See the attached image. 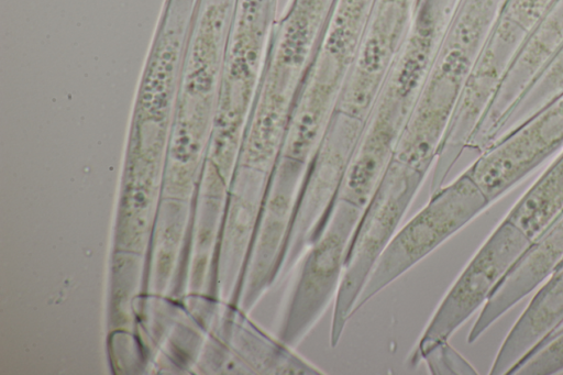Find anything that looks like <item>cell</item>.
Listing matches in <instances>:
<instances>
[{"instance_id":"1","label":"cell","mask_w":563,"mask_h":375,"mask_svg":"<svg viewBox=\"0 0 563 375\" xmlns=\"http://www.w3.org/2000/svg\"><path fill=\"white\" fill-rule=\"evenodd\" d=\"M278 0H236L223 62L214 125L216 164L236 165L254 104Z\"/></svg>"},{"instance_id":"2","label":"cell","mask_w":563,"mask_h":375,"mask_svg":"<svg viewBox=\"0 0 563 375\" xmlns=\"http://www.w3.org/2000/svg\"><path fill=\"white\" fill-rule=\"evenodd\" d=\"M424 176L393 159L363 208L346 246L341 283L333 302L331 348L339 345L367 278L395 235Z\"/></svg>"},{"instance_id":"3","label":"cell","mask_w":563,"mask_h":375,"mask_svg":"<svg viewBox=\"0 0 563 375\" xmlns=\"http://www.w3.org/2000/svg\"><path fill=\"white\" fill-rule=\"evenodd\" d=\"M363 125L360 120L332 112L323 135L303 170L294 205L280 275L292 269L328 227Z\"/></svg>"},{"instance_id":"4","label":"cell","mask_w":563,"mask_h":375,"mask_svg":"<svg viewBox=\"0 0 563 375\" xmlns=\"http://www.w3.org/2000/svg\"><path fill=\"white\" fill-rule=\"evenodd\" d=\"M489 201L466 174L430 195L428 203L380 255L356 301L354 313L483 211Z\"/></svg>"},{"instance_id":"5","label":"cell","mask_w":563,"mask_h":375,"mask_svg":"<svg viewBox=\"0 0 563 375\" xmlns=\"http://www.w3.org/2000/svg\"><path fill=\"white\" fill-rule=\"evenodd\" d=\"M459 0H420L365 124L400 134L422 91Z\"/></svg>"},{"instance_id":"6","label":"cell","mask_w":563,"mask_h":375,"mask_svg":"<svg viewBox=\"0 0 563 375\" xmlns=\"http://www.w3.org/2000/svg\"><path fill=\"white\" fill-rule=\"evenodd\" d=\"M363 208L339 200L322 235L305 252L276 337L296 348L334 302L346 246Z\"/></svg>"},{"instance_id":"7","label":"cell","mask_w":563,"mask_h":375,"mask_svg":"<svg viewBox=\"0 0 563 375\" xmlns=\"http://www.w3.org/2000/svg\"><path fill=\"white\" fill-rule=\"evenodd\" d=\"M530 242L531 239L514 223L506 219L501 221L442 299L412 352L410 363H419L434 346L449 341L455 330L487 301Z\"/></svg>"},{"instance_id":"8","label":"cell","mask_w":563,"mask_h":375,"mask_svg":"<svg viewBox=\"0 0 563 375\" xmlns=\"http://www.w3.org/2000/svg\"><path fill=\"white\" fill-rule=\"evenodd\" d=\"M306 165L277 158L269 172L244 276L243 305L253 307L279 277L297 191Z\"/></svg>"},{"instance_id":"9","label":"cell","mask_w":563,"mask_h":375,"mask_svg":"<svg viewBox=\"0 0 563 375\" xmlns=\"http://www.w3.org/2000/svg\"><path fill=\"white\" fill-rule=\"evenodd\" d=\"M509 0H459L428 75L444 96L461 93Z\"/></svg>"},{"instance_id":"10","label":"cell","mask_w":563,"mask_h":375,"mask_svg":"<svg viewBox=\"0 0 563 375\" xmlns=\"http://www.w3.org/2000/svg\"><path fill=\"white\" fill-rule=\"evenodd\" d=\"M563 263V211L515 261L497 284L474 322L467 342L474 343L504 313L543 284Z\"/></svg>"},{"instance_id":"11","label":"cell","mask_w":563,"mask_h":375,"mask_svg":"<svg viewBox=\"0 0 563 375\" xmlns=\"http://www.w3.org/2000/svg\"><path fill=\"white\" fill-rule=\"evenodd\" d=\"M375 0H336L308 84L327 95H339L355 63Z\"/></svg>"},{"instance_id":"12","label":"cell","mask_w":563,"mask_h":375,"mask_svg":"<svg viewBox=\"0 0 563 375\" xmlns=\"http://www.w3.org/2000/svg\"><path fill=\"white\" fill-rule=\"evenodd\" d=\"M563 327V263L542 284L503 341L492 375L511 371Z\"/></svg>"},{"instance_id":"13","label":"cell","mask_w":563,"mask_h":375,"mask_svg":"<svg viewBox=\"0 0 563 375\" xmlns=\"http://www.w3.org/2000/svg\"><path fill=\"white\" fill-rule=\"evenodd\" d=\"M235 346L241 360L256 374L320 375L322 372L255 324H238Z\"/></svg>"},{"instance_id":"14","label":"cell","mask_w":563,"mask_h":375,"mask_svg":"<svg viewBox=\"0 0 563 375\" xmlns=\"http://www.w3.org/2000/svg\"><path fill=\"white\" fill-rule=\"evenodd\" d=\"M420 0H375L368 30L375 36L400 42L409 31Z\"/></svg>"},{"instance_id":"15","label":"cell","mask_w":563,"mask_h":375,"mask_svg":"<svg viewBox=\"0 0 563 375\" xmlns=\"http://www.w3.org/2000/svg\"><path fill=\"white\" fill-rule=\"evenodd\" d=\"M563 370V327L519 363L510 375H550Z\"/></svg>"},{"instance_id":"16","label":"cell","mask_w":563,"mask_h":375,"mask_svg":"<svg viewBox=\"0 0 563 375\" xmlns=\"http://www.w3.org/2000/svg\"><path fill=\"white\" fill-rule=\"evenodd\" d=\"M422 360L432 374H476L474 367L448 342L434 346Z\"/></svg>"}]
</instances>
